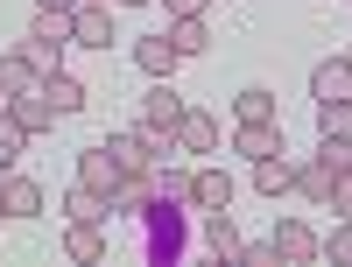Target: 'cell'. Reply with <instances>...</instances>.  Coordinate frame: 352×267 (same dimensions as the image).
<instances>
[{
	"label": "cell",
	"instance_id": "obj_14",
	"mask_svg": "<svg viewBox=\"0 0 352 267\" xmlns=\"http://www.w3.org/2000/svg\"><path fill=\"white\" fill-rule=\"evenodd\" d=\"M64 260H78V267L106 260V232H99V218H71V232H64Z\"/></svg>",
	"mask_w": 352,
	"mask_h": 267
},
{
	"label": "cell",
	"instance_id": "obj_6",
	"mask_svg": "<svg viewBox=\"0 0 352 267\" xmlns=\"http://www.w3.org/2000/svg\"><path fill=\"white\" fill-rule=\"evenodd\" d=\"M282 120H240V134H232V155H247V162H268V155H282Z\"/></svg>",
	"mask_w": 352,
	"mask_h": 267
},
{
	"label": "cell",
	"instance_id": "obj_23",
	"mask_svg": "<svg viewBox=\"0 0 352 267\" xmlns=\"http://www.w3.org/2000/svg\"><path fill=\"white\" fill-rule=\"evenodd\" d=\"M21 148H28V127L8 113V99H0V169H14V162H21Z\"/></svg>",
	"mask_w": 352,
	"mask_h": 267
},
{
	"label": "cell",
	"instance_id": "obj_7",
	"mask_svg": "<svg viewBox=\"0 0 352 267\" xmlns=\"http://www.w3.org/2000/svg\"><path fill=\"white\" fill-rule=\"evenodd\" d=\"M204 225H197V240H204V253H219V260H232V267H240V225H232V211H197Z\"/></svg>",
	"mask_w": 352,
	"mask_h": 267
},
{
	"label": "cell",
	"instance_id": "obj_1",
	"mask_svg": "<svg viewBox=\"0 0 352 267\" xmlns=\"http://www.w3.org/2000/svg\"><path fill=\"white\" fill-rule=\"evenodd\" d=\"M141 253L155 267H176L190 253V211L184 204H148V211H141Z\"/></svg>",
	"mask_w": 352,
	"mask_h": 267
},
{
	"label": "cell",
	"instance_id": "obj_36",
	"mask_svg": "<svg viewBox=\"0 0 352 267\" xmlns=\"http://www.w3.org/2000/svg\"><path fill=\"white\" fill-rule=\"evenodd\" d=\"M345 8H352V0H345Z\"/></svg>",
	"mask_w": 352,
	"mask_h": 267
},
{
	"label": "cell",
	"instance_id": "obj_12",
	"mask_svg": "<svg viewBox=\"0 0 352 267\" xmlns=\"http://www.w3.org/2000/svg\"><path fill=\"white\" fill-rule=\"evenodd\" d=\"M184 106H190V99L176 92L169 78H155V84H148V99H141V120H148V127H176V120H184Z\"/></svg>",
	"mask_w": 352,
	"mask_h": 267
},
{
	"label": "cell",
	"instance_id": "obj_33",
	"mask_svg": "<svg viewBox=\"0 0 352 267\" xmlns=\"http://www.w3.org/2000/svg\"><path fill=\"white\" fill-rule=\"evenodd\" d=\"M113 8H148V0H113Z\"/></svg>",
	"mask_w": 352,
	"mask_h": 267
},
{
	"label": "cell",
	"instance_id": "obj_17",
	"mask_svg": "<svg viewBox=\"0 0 352 267\" xmlns=\"http://www.w3.org/2000/svg\"><path fill=\"white\" fill-rule=\"evenodd\" d=\"M28 84H43V71L28 64V49H21V43H14V49H0V99L28 92Z\"/></svg>",
	"mask_w": 352,
	"mask_h": 267
},
{
	"label": "cell",
	"instance_id": "obj_15",
	"mask_svg": "<svg viewBox=\"0 0 352 267\" xmlns=\"http://www.w3.org/2000/svg\"><path fill=\"white\" fill-rule=\"evenodd\" d=\"M78 183H85V190H99V197H113V183H120V162L106 155V141L78 155Z\"/></svg>",
	"mask_w": 352,
	"mask_h": 267
},
{
	"label": "cell",
	"instance_id": "obj_34",
	"mask_svg": "<svg viewBox=\"0 0 352 267\" xmlns=\"http://www.w3.org/2000/svg\"><path fill=\"white\" fill-rule=\"evenodd\" d=\"M0 218H8V204H0Z\"/></svg>",
	"mask_w": 352,
	"mask_h": 267
},
{
	"label": "cell",
	"instance_id": "obj_10",
	"mask_svg": "<svg viewBox=\"0 0 352 267\" xmlns=\"http://www.w3.org/2000/svg\"><path fill=\"white\" fill-rule=\"evenodd\" d=\"M148 176H120L113 183V197H106V218H120V225H141V211H148Z\"/></svg>",
	"mask_w": 352,
	"mask_h": 267
},
{
	"label": "cell",
	"instance_id": "obj_18",
	"mask_svg": "<svg viewBox=\"0 0 352 267\" xmlns=\"http://www.w3.org/2000/svg\"><path fill=\"white\" fill-rule=\"evenodd\" d=\"M254 190L261 197H289V190H296V162H289V148L268 155V162H254Z\"/></svg>",
	"mask_w": 352,
	"mask_h": 267
},
{
	"label": "cell",
	"instance_id": "obj_25",
	"mask_svg": "<svg viewBox=\"0 0 352 267\" xmlns=\"http://www.w3.org/2000/svg\"><path fill=\"white\" fill-rule=\"evenodd\" d=\"M232 120H275V92L268 84H247V92L232 99Z\"/></svg>",
	"mask_w": 352,
	"mask_h": 267
},
{
	"label": "cell",
	"instance_id": "obj_24",
	"mask_svg": "<svg viewBox=\"0 0 352 267\" xmlns=\"http://www.w3.org/2000/svg\"><path fill=\"white\" fill-rule=\"evenodd\" d=\"M317 141H352V99L317 106Z\"/></svg>",
	"mask_w": 352,
	"mask_h": 267
},
{
	"label": "cell",
	"instance_id": "obj_26",
	"mask_svg": "<svg viewBox=\"0 0 352 267\" xmlns=\"http://www.w3.org/2000/svg\"><path fill=\"white\" fill-rule=\"evenodd\" d=\"M64 218H99V225H106V197L85 190V183H71V190H64Z\"/></svg>",
	"mask_w": 352,
	"mask_h": 267
},
{
	"label": "cell",
	"instance_id": "obj_16",
	"mask_svg": "<svg viewBox=\"0 0 352 267\" xmlns=\"http://www.w3.org/2000/svg\"><path fill=\"white\" fill-rule=\"evenodd\" d=\"M232 197H240V183H232L226 169H197V211H232Z\"/></svg>",
	"mask_w": 352,
	"mask_h": 267
},
{
	"label": "cell",
	"instance_id": "obj_11",
	"mask_svg": "<svg viewBox=\"0 0 352 267\" xmlns=\"http://www.w3.org/2000/svg\"><path fill=\"white\" fill-rule=\"evenodd\" d=\"M310 99H317V106H338V99H352V64H345V56H324V64L310 71Z\"/></svg>",
	"mask_w": 352,
	"mask_h": 267
},
{
	"label": "cell",
	"instance_id": "obj_21",
	"mask_svg": "<svg viewBox=\"0 0 352 267\" xmlns=\"http://www.w3.org/2000/svg\"><path fill=\"white\" fill-rule=\"evenodd\" d=\"M169 43H176V56H204V49H212V28H204V14H176Z\"/></svg>",
	"mask_w": 352,
	"mask_h": 267
},
{
	"label": "cell",
	"instance_id": "obj_8",
	"mask_svg": "<svg viewBox=\"0 0 352 267\" xmlns=\"http://www.w3.org/2000/svg\"><path fill=\"white\" fill-rule=\"evenodd\" d=\"M275 253H282V267H310L317 260V232L303 218H275Z\"/></svg>",
	"mask_w": 352,
	"mask_h": 267
},
{
	"label": "cell",
	"instance_id": "obj_35",
	"mask_svg": "<svg viewBox=\"0 0 352 267\" xmlns=\"http://www.w3.org/2000/svg\"><path fill=\"white\" fill-rule=\"evenodd\" d=\"M345 64H352V49H345Z\"/></svg>",
	"mask_w": 352,
	"mask_h": 267
},
{
	"label": "cell",
	"instance_id": "obj_19",
	"mask_svg": "<svg viewBox=\"0 0 352 267\" xmlns=\"http://www.w3.org/2000/svg\"><path fill=\"white\" fill-rule=\"evenodd\" d=\"M43 99H50L56 113H85V106H92V92H85L71 71H43Z\"/></svg>",
	"mask_w": 352,
	"mask_h": 267
},
{
	"label": "cell",
	"instance_id": "obj_31",
	"mask_svg": "<svg viewBox=\"0 0 352 267\" xmlns=\"http://www.w3.org/2000/svg\"><path fill=\"white\" fill-rule=\"evenodd\" d=\"M162 8H169V21H176V14H204V0H162Z\"/></svg>",
	"mask_w": 352,
	"mask_h": 267
},
{
	"label": "cell",
	"instance_id": "obj_27",
	"mask_svg": "<svg viewBox=\"0 0 352 267\" xmlns=\"http://www.w3.org/2000/svg\"><path fill=\"white\" fill-rule=\"evenodd\" d=\"M317 260H331V267H352V225H345V218L331 225V240H317Z\"/></svg>",
	"mask_w": 352,
	"mask_h": 267
},
{
	"label": "cell",
	"instance_id": "obj_4",
	"mask_svg": "<svg viewBox=\"0 0 352 267\" xmlns=\"http://www.w3.org/2000/svg\"><path fill=\"white\" fill-rule=\"evenodd\" d=\"M106 155L120 162V176H148L162 155H155V141H148V127H127V134H113L106 141Z\"/></svg>",
	"mask_w": 352,
	"mask_h": 267
},
{
	"label": "cell",
	"instance_id": "obj_2",
	"mask_svg": "<svg viewBox=\"0 0 352 267\" xmlns=\"http://www.w3.org/2000/svg\"><path fill=\"white\" fill-rule=\"evenodd\" d=\"M71 43L78 49H113V0H78L71 8Z\"/></svg>",
	"mask_w": 352,
	"mask_h": 267
},
{
	"label": "cell",
	"instance_id": "obj_5",
	"mask_svg": "<svg viewBox=\"0 0 352 267\" xmlns=\"http://www.w3.org/2000/svg\"><path fill=\"white\" fill-rule=\"evenodd\" d=\"M169 134H176V155H212L219 148V120L204 106H184V120H176Z\"/></svg>",
	"mask_w": 352,
	"mask_h": 267
},
{
	"label": "cell",
	"instance_id": "obj_28",
	"mask_svg": "<svg viewBox=\"0 0 352 267\" xmlns=\"http://www.w3.org/2000/svg\"><path fill=\"white\" fill-rule=\"evenodd\" d=\"M317 155L331 162V176H352V141H317Z\"/></svg>",
	"mask_w": 352,
	"mask_h": 267
},
{
	"label": "cell",
	"instance_id": "obj_20",
	"mask_svg": "<svg viewBox=\"0 0 352 267\" xmlns=\"http://www.w3.org/2000/svg\"><path fill=\"white\" fill-rule=\"evenodd\" d=\"M134 64L148 71V78H169L184 56H176V43H169V36H134Z\"/></svg>",
	"mask_w": 352,
	"mask_h": 267
},
{
	"label": "cell",
	"instance_id": "obj_22",
	"mask_svg": "<svg viewBox=\"0 0 352 267\" xmlns=\"http://www.w3.org/2000/svg\"><path fill=\"white\" fill-rule=\"evenodd\" d=\"M296 190H303L310 204H324V197H331V162H324V155H303V162H296Z\"/></svg>",
	"mask_w": 352,
	"mask_h": 267
},
{
	"label": "cell",
	"instance_id": "obj_30",
	"mask_svg": "<svg viewBox=\"0 0 352 267\" xmlns=\"http://www.w3.org/2000/svg\"><path fill=\"white\" fill-rule=\"evenodd\" d=\"M240 267H282L275 240H254V246H240Z\"/></svg>",
	"mask_w": 352,
	"mask_h": 267
},
{
	"label": "cell",
	"instance_id": "obj_3",
	"mask_svg": "<svg viewBox=\"0 0 352 267\" xmlns=\"http://www.w3.org/2000/svg\"><path fill=\"white\" fill-rule=\"evenodd\" d=\"M148 197L155 204H184V211H197V169H176L169 155L148 169Z\"/></svg>",
	"mask_w": 352,
	"mask_h": 267
},
{
	"label": "cell",
	"instance_id": "obj_13",
	"mask_svg": "<svg viewBox=\"0 0 352 267\" xmlns=\"http://www.w3.org/2000/svg\"><path fill=\"white\" fill-rule=\"evenodd\" d=\"M8 113H14V120L28 127V141H36V134H50V127H56V106L43 99V84H28V92H14V99H8Z\"/></svg>",
	"mask_w": 352,
	"mask_h": 267
},
{
	"label": "cell",
	"instance_id": "obj_29",
	"mask_svg": "<svg viewBox=\"0 0 352 267\" xmlns=\"http://www.w3.org/2000/svg\"><path fill=\"white\" fill-rule=\"evenodd\" d=\"M324 211H338L352 225V176H331V197H324Z\"/></svg>",
	"mask_w": 352,
	"mask_h": 267
},
{
	"label": "cell",
	"instance_id": "obj_32",
	"mask_svg": "<svg viewBox=\"0 0 352 267\" xmlns=\"http://www.w3.org/2000/svg\"><path fill=\"white\" fill-rule=\"evenodd\" d=\"M28 8H78V0H28Z\"/></svg>",
	"mask_w": 352,
	"mask_h": 267
},
{
	"label": "cell",
	"instance_id": "obj_9",
	"mask_svg": "<svg viewBox=\"0 0 352 267\" xmlns=\"http://www.w3.org/2000/svg\"><path fill=\"white\" fill-rule=\"evenodd\" d=\"M0 204H8V218H36L43 211V183L21 169H0Z\"/></svg>",
	"mask_w": 352,
	"mask_h": 267
}]
</instances>
